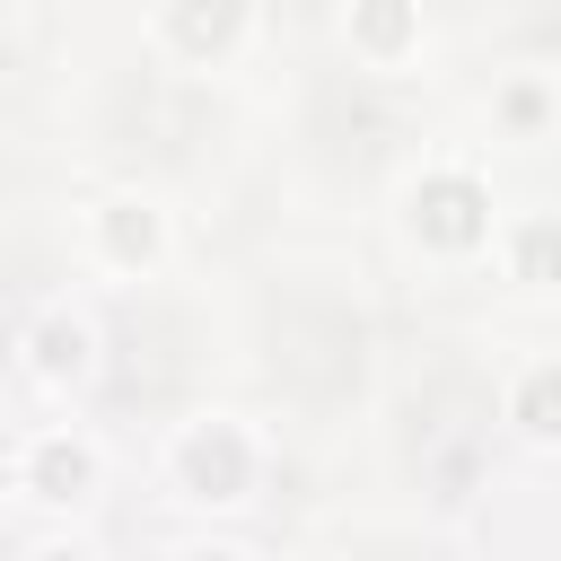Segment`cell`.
<instances>
[{
	"label": "cell",
	"mask_w": 561,
	"mask_h": 561,
	"mask_svg": "<svg viewBox=\"0 0 561 561\" xmlns=\"http://www.w3.org/2000/svg\"><path fill=\"white\" fill-rule=\"evenodd\" d=\"M167 473L184 482V500H202V508H237V500H254L263 447H254L237 421H184L175 447H167Z\"/></svg>",
	"instance_id": "6da1fadb"
},
{
	"label": "cell",
	"mask_w": 561,
	"mask_h": 561,
	"mask_svg": "<svg viewBox=\"0 0 561 561\" xmlns=\"http://www.w3.org/2000/svg\"><path fill=\"white\" fill-rule=\"evenodd\" d=\"M96 447L79 438V430H44V438H26V456H18V491L26 500H44V508H79V500H96Z\"/></svg>",
	"instance_id": "7a4b0ae2"
},
{
	"label": "cell",
	"mask_w": 561,
	"mask_h": 561,
	"mask_svg": "<svg viewBox=\"0 0 561 561\" xmlns=\"http://www.w3.org/2000/svg\"><path fill=\"white\" fill-rule=\"evenodd\" d=\"M342 35H351L359 61L394 70V61L421 53V0H351V9H342Z\"/></svg>",
	"instance_id": "3957f363"
},
{
	"label": "cell",
	"mask_w": 561,
	"mask_h": 561,
	"mask_svg": "<svg viewBox=\"0 0 561 561\" xmlns=\"http://www.w3.org/2000/svg\"><path fill=\"white\" fill-rule=\"evenodd\" d=\"M26 351H35V377H44V386H88V377H96V324L70 316V307H53V316L26 333Z\"/></svg>",
	"instance_id": "277c9868"
},
{
	"label": "cell",
	"mask_w": 561,
	"mask_h": 561,
	"mask_svg": "<svg viewBox=\"0 0 561 561\" xmlns=\"http://www.w3.org/2000/svg\"><path fill=\"white\" fill-rule=\"evenodd\" d=\"M96 245H105L114 272H149L167 254V210L158 202H105L96 210Z\"/></svg>",
	"instance_id": "5b68a950"
},
{
	"label": "cell",
	"mask_w": 561,
	"mask_h": 561,
	"mask_svg": "<svg viewBox=\"0 0 561 561\" xmlns=\"http://www.w3.org/2000/svg\"><path fill=\"white\" fill-rule=\"evenodd\" d=\"M508 421L526 438H561V359H526L508 386Z\"/></svg>",
	"instance_id": "8992f818"
},
{
	"label": "cell",
	"mask_w": 561,
	"mask_h": 561,
	"mask_svg": "<svg viewBox=\"0 0 561 561\" xmlns=\"http://www.w3.org/2000/svg\"><path fill=\"white\" fill-rule=\"evenodd\" d=\"M508 272H517V280H535V289H552V280H561V228L526 219V228L508 237Z\"/></svg>",
	"instance_id": "52a82bcc"
},
{
	"label": "cell",
	"mask_w": 561,
	"mask_h": 561,
	"mask_svg": "<svg viewBox=\"0 0 561 561\" xmlns=\"http://www.w3.org/2000/svg\"><path fill=\"white\" fill-rule=\"evenodd\" d=\"M500 123H508L517 140L543 131V123H552V88H543V79H508V88H500Z\"/></svg>",
	"instance_id": "ba28073f"
},
{
	"label": "cell",
	"mask_w": 561,
	"mask_h": 561,
	"mask_svg": "<svg viewBox=\"0 0 561 561\" xmlns=\"http://www.w3.org/2000/svg\"><path fill=\"white\" fill-rule=\"evenodd\" d=\"M184 561H245V552H228V543H193Z\"/></svg>",
	"instance_id": "9c48e42d"
},
{
	"label": "cell",
	"mask_w": 561,
	"mask_h": 561,
	"mask_svg": "<svg viewBox=\"0 0 561 561\" xmlns=\"http://www.w3.org/2000/svg\"><path fill=\"white\" fill-rule=\"evenodd\" d=\"M0 26H9V0H0Z\"/></svg>",
	"instance_id": "30bf717a"
}]
</instances>
